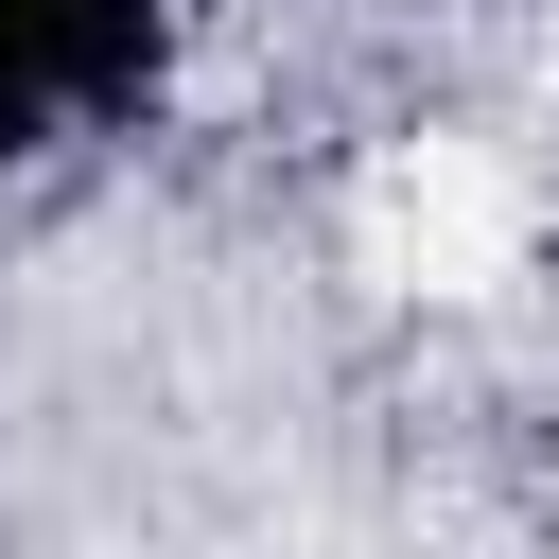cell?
I'll list each match as a JSON object with an SVG mask.
<instances>
[{
  "label": "cell",
  "mask_w": 559,
  "mask_h": 559,
  "mask_svg": "<svg viewBox=\"0 0 559 559\" xmlns=\"http://www.w3.org/2000/svg\"><path fill=\"white\" fill-rule=\"evenodd\" d=\"M210 0H0V192L105 175L175 122Z\"/></svg>",
  "instance_id": "cell-1"
}]
</instances>
